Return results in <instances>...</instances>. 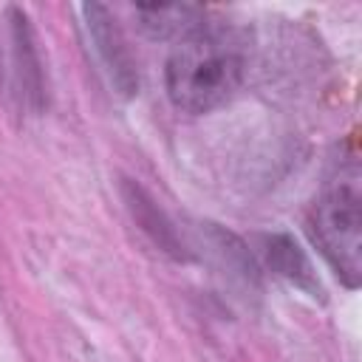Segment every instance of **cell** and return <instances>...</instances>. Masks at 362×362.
Returning a JSON list of instances; mask_svg holds the SVG:
<instances>
[{
  "label": "cell",
  "instance_id": "cell-1",
  "mask_svg": "<svg viewBox=\"0 0 362 362\" xmlns=\"http://www.w3.org/2000/svg\"><path fill=\"white\" fill-rule=\"evenodd\" d=\"M246 42L235 28L201 23L184 34L164 68L167 96L178 110L206 113L223 105L243 82Z\"/></svg>",
  "mask_w": 362,
  "mask_h": 362
},
{
  "label": "cell",
  "instance_id": "cell-2",
  "mask_svg": "<svg viewBox=\"0 0 362 362\" xmlns=\"http://www.w3.org/2000/svg\"><path fill=\"white\" fill-rule=\"evenodd\" d=\"M308 232L334 272L356 286L362 274V192L356 164L342 167L314 201Z\"/></svg>",
  "mask_w": 362,
  "mask_h": 362
},
{
  "label": "cell",
  "instance_id": "cell-3",
  "mask_svg": "<svg viewBox=\"0 0 362 362\" xmlns=\"http://www.w3.org/2000/svg\"><path fill=\"white\" fill-rule=\"evenodd\" d=\"M82 14H85V28L93 40V48L99 54V62L110 76V85L124 96H133L139 88V76H136L130 48L122 37V28L116 25V17L99 3H85Z\"/></svg>",
  "mask_w": 362,
  "mask_h": 362
},
{
  "label": "cell",
  "instance_id": "cell-4",
  "mask_svg": "<svg viewBox=\"0 0 362 362\" xmlns=\"http://www.w3.org/2000/svg\"><path fill=\"white\" fill-rule=\"evenodd\" d=\"M139 28L150 40H170V37H184L192 28L204 23V8L189 6V3H144L136 6Z\"/></svg>",
  "mask_w": 362,
  "mask_h": 362
},
{
  "label": "cell",
  "instance_id": "cell-5",
  "mask_svg": "<svg viewBox=\"0 0 362 362\" xmlns=\"http://www.w3.org/2000/svg\"><path fill=\"white\" fill-rule=\"evenodd\" d=\"M263 257L272 266V272L280 274L283 280H288V283H294L297 288H305V291H320V283L314 277V269H311L305 252L288 235L263 238Z\"/></svg>",
  "mask_w": 362,
  "mask_h": 362
},
{
  "label": "cell",
  "instance_id": "cell-6",
  "mask_svg": "<svg viewBox=\"0 0 362 362\" xmlns=\"http://www.w3.org/2000/svg\"><path fill=\"white\" fill-rule=\"evenodd\" d=\"M130 209H133V215H136V221L141 223V229L144 232H150L153 235V240L164 249V252H173V255H184V246H178V238H175V229L164 221V215L139 192V189H133V195H130Z\"/></svg>",
  "mask_w": 362,
  "mask_h": 362
}]
</instances>
